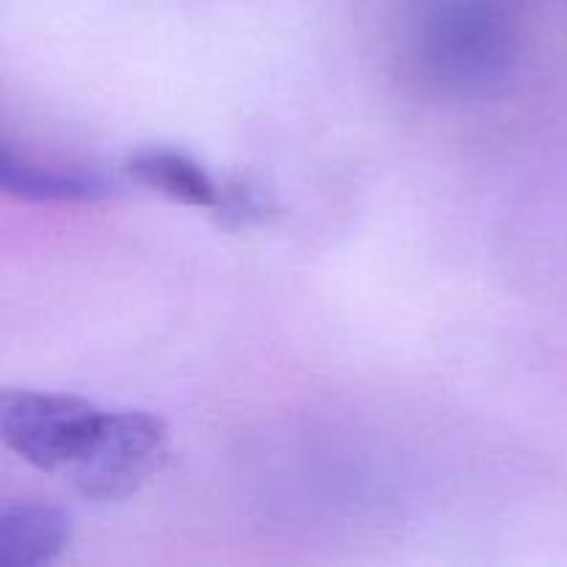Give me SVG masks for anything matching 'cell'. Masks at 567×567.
Here are the masks:
<instances>
[{
    "instance_id": "6da1fadb",
    "label": "cell",
    "mask_w": 567,
    "mask_h": 567,
    "mask_svg": "<svg viewBox=\"0 0 567 567\" xmlns=\"http://www.w3.org/2000/svg\"><path fill=\"white\" fill-rule=\"evenodd\" d=\"M105 413L66 393L6 391L0 396L3 443L39 471H70L83 457Z\"/></svg>"
},
{
    "instance_id": "7a4b0ae2",
    "label": "cell",
    "mask_w": 567,
    "mask_h": 567,
    "mask_svg": "<svg viewBox=\"0 0 567 567\" xmlns=\"http://www.w3.org/2000/svg\"><path fill=\"white\" fill-rule=\"evenodd\" d=\"M166 446V426L155 415L105 413L92 446L66 474L89 502H120L158 474Z\"/></svg>"
},
{
    "instance_id": "3957f363",
    "label": "cell",
    "mask_w": 567,
    "mask_h": 567,
    "mask_svg": "<svg viewBox=\"0 0 567 567\" xmlns=\"http://www.w3.org/2000/svg\"><path fill=\"white\" fill-rule=\"evenodd\" d=\"M72 524L61 507L42 502L0 504V567H44L70 546Z\"/></svg>"
},
{
    "instance_id": "277c9868",
    "label": "cell",
    "mask_w": 567,
    "mask_h": 567,
    "mask_svg": "<svg viewBox=\"0 0 567 567\" xmlns=\"http://www.w3.org/2000/svg\"><path fill=\"white\" fill-rule=\"evenodd\" d=\"M127 172L142 186L181 205L214 210H219L221 205V188L216 186L214 177L197 161L175 150H142L127 158Z\"/></svg>"
},
{
    "instance_id": "5b68a950",
    "label": "cell",
    "mask_w": 567,
    "mask_h": 567,
    "mask_svg": "<svg viewBox=\"0 0 567 567\" xmlns=\"http://www.w3.org/2000/svg\"><path fill=\"white\" fill-rule=\"evenodd\" d=\"M0 188L33 203H92L114 192L105 177L86 172H53L17 161L9 150L0 155Z\"/></svg>"
}]
</instances>
